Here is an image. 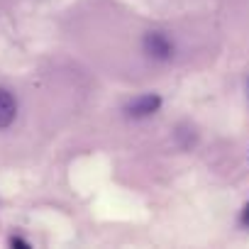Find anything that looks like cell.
<instances>
[{
	"mask_svg": "<svg viewBox=\"0 0 249 249\" xmlns=\"http://www.w3.org/2000/svg\"><path fill=\"white\" fill-rule=\"evenodd\" d=\"M144 49H147V54H149L152 59H157V61H166V59H171V54H174V44H171L169 37L161 35V32H149V35L144 37Z\"/></svg>",
	"mask_w": 249,
	"mask_h": 249,
	"instance_id": "6da1fadb",
	"label": "cell"
},
{
	"mask_svg": "<svg viewBox=\"0 0 249 249\" xmlns=\"http://www.w3.org/2000/svg\"><path fill=\"white\" fill-rule=\"evenodd\" d=\"M159 107H161V98H159L157 93H144V95H137V98L127 105V115H130V117H149V115H154Z\"/></svg>",
	"mask_w": 249,
	"mask_h": 249,
	"instance_id": "7a4b0ae2",
	"label": "cell"
},
{
	"mask_svg": "<svg viewBox=\"0 0 249 249\" xmlns=\"http://www.w3.org/2000/svg\"><path fill=\"white\" fill-rule=\"evenodd\" d=\"M15 115H18V103H15L13 93L5 90V88H0V130L10 127Z\"/></svg>",
	"mask_w": 249,
	"mask_h": 249,
	"instance_id": "3957f363",
	"label": "cell"
},
{
	"mask_svg": "<svg viewBox=\"0 0 249 249\" xmlns=\"http://www.w3.org/2000/svg\"><path fill=\"white\" fill-rule=\"evenodd\" d=\"M10 244H13V247H22V249H30V244H27L25 239H18V237H13V239H10Z\"/></svg>",
	"mask_w": 249,
	"mask_h": 249,
	"instance_id": "277c9868",
	"label": "cell"
},
{
	"mask_svg": "<svg viewBox=\"0 0 249 249\" xmlns=\"http://www.w3.org/2000/svg\"><path fill=\"white\" fill-rule=\"evenodd\" d=\"M242 222L249 227V205H247V208H244V213H242Z\"/></svg>",
	"mask_w": 249,
	"mask_h": 249,
	"instance_id": "5b68a950",
	"label": "cell"
}]
</instances>
